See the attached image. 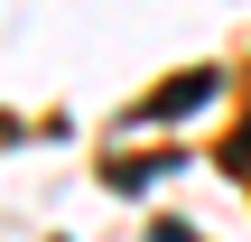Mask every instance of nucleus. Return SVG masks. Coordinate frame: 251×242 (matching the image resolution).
Returning a JSON list of instances; mask_svg holds the SVG:
<instances>
[{"label":"nucleus","instance_id":"nucleus-1","mask_svg":"<svg viewBox=\"0 0 251 242\" xmlns=\"http://www.w3.org/2000/svg\"><path fill=\"white\" fill-rule=\"evenodd\" d=\"M205 93H214V75H205V65H196V75H177V84H168V93H158V103H149V112H196V103H205Z\"/></svg>","mask_w":251,"mask_h":242}]
</instances>
